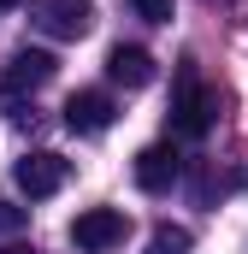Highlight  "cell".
Masks as SVG:
<instances>
[{
	"instance_id": "obj_1",
	"label": "cell",
	"mask_w": 248,
	"mask_h": 254,
	"mask_svg": "<svg viewBox=\"0 0 248 254\" xmlns=\"http://www.w3.org/2000/svg\"><path fill=\"white\" fill-rule=\"evenodd\" d=\"M213 119H219V95H213L195 71H184V77H178V95H172V130L189 136V142H201V136L213 130Z\"/></svg>"
},
{
	"instance_id": "obj_2",
	"label": "cell",
	"mask_w": 248,
	"mask_h": 254,
	"mask_svg": "<svg viewBox=\"0 0 248 254\" xmlns=\"http://www.w3.org/2000/svg\"><path fill=\"white\" fill-rule=\"evenodd\" d=\"M30 24L54 42H83L95 30V0H30Z\"/></svg>"
},
{
	"instance_id": "obj_3",
	"label": "cell",
	"mask_w": 248,
	"mask_h": 254,
	"mask_svg": "<svg viewBox=\"0 0 248 254\" xmlns=\"http://www.w3.org/2000/svg\"><path fill=\"white\" fill-rule=\"evenodd\" d=\"M124 237H130V213L124 207H89V213L71 219V243L83 254H107V249H119Z\"/></svg>"
},
{
	"instance_id": "obj_4",
	"label": "cell",
	"mask_w": 248,
	"mask_h": 254,
	"mask_svg": "<svg viewBox=\"0 0 248 254\" xmlns=\"http://www.w3.org/2000/svg\"><path fill=\"white\" fill-rule=\"evenodd\" d=\"M65 172H71V166H65L60 154H48V148H36V154H24V160L12 166V178H18V190L30 195V201H48V195H54V190L65 184Z\"/></svg>"
},
{
	"instance_id": "obj_5",
	"label": "cell",
	"mask_w": 248,
	"mask_h": 254,
	"mask_svg": "<svg viewBox=\"0 0 248 254\" xmlns=\"http://www.w3.org/2000/svg\"><path fill=\"white\" fill-rule=\"evenodd\" d=\"M113 119H119V107H113L107 89H77L65 101V130H77V136H101Z\"/></svg>"
},
{
	"instance_id": "obj_6",
	"label": "cell",
	"mask_w": 248,
	"mask_h": 254,
	"mask_svg": "<svg viewBox=\"0 0 248 254\" xmlns=\"http://www.w3.org/2000/svg\"><path fill=\"white\" fill-rule=\"evenodd\" d=\"M54 71H60V60H54L48 48H18L12 65H6V77H0V89H6V95H24V89L54 83Z\"/></svg>"
},
{
	"instance_id": "obj_7",
	"label": "cell",
	"mask_w": 248,
	"mask_h": 254,
	"mask_svg": "<svg viewBox=\"0 0 248 254\" xmlns=\"http://www.w3.org/2000/svg\"><path fill=\"white\" fill-rule=\"evenodd\" d=\"M178 172H184V160H178V148H166V142H154V148L136 154V190H148V195H166L178 184Z\"/></svg>"
},
{
	"instance_id": "obj_8",
	"label": "cell",
	"mask_w": 248,
	"mask_h": 254,
	"mask_svg": "<svg viewBox=\"0 0 248 254\" xmlns=\"http://www.w3.org/2000/svg\"><path fill=\"white\" fill-rule=\"evenodd\" d=\"M107 77H113V83H124V89H148V83H154V54H148V48H113V54H107Z\"/></svg>"
},
{
	"instance_id": "obj_9",
	"label": "cell",
	"mask_w": 248,
	"mask_h": 254,
	"mask_svg": "<svg viewBox=\"0 0 248 254\" xmlns=\"http://www.w3.org/2000/svg\"><path fill=\"white\" fill-rule=\"evenodd\" d=\"M142 254H189V231H184V225H160Z\"/></svg>"
},
{
	"instance_id": "obj_10",
	"label": "cell",
	"mask_w": 248,
	"mask_h": 254,
	"mask_svg": "<svg viewBox=\"0 0 248 254\" xmlns=\"http://www.w3.org/2000/svg\"><path fill=\"white\" fill-rule=\"evenodd\" d=\"M136 6V18H148V24H172V0H130Z\"/></svg>"
},
{
	"instance_id": "obj_11",
	"label": "cell",
	"mask_w": 248,
	"mask_h": 254,
	"mask_svg": "<svg viewBox=\"0 0 248 254\" xmlns=\"http://www.w3.org/2000/svg\"><path fill=\"white\" fill-rule=\"evenodd\" d=\"M24 207H12V201H0V237H12V231H24Z\"/></svg>"
},
{
	"instance_id": "obj_12",
	"label": "cell",
	"mask_w": 248,
	"mask_h": 254,
	"mask_svg": "<svg viewBox=\"0 0 248 254\" xmlns=\"http://www.w3.org/2000/svg\"><path fill=\"white\" fill-rule=\"evenodd\" d=\"M0 254H42V249H30V243H12V249H0Z\"/></svg>"
},
{
	"instance_id": "obj_13",
	"label": "cell",
	"mask_w": 248,
	"mask_h": 254,
	"mask_svg": "<svg viewBox=\"0 0 248 254\" xmlns=\"http://www.w3.org/2000/svg\"><path fill=\"white\" fill-rule=\"evenodd\" d=\"M12 6H24V0H0V12H12Z\"/></svg>"
}]
</instances>
